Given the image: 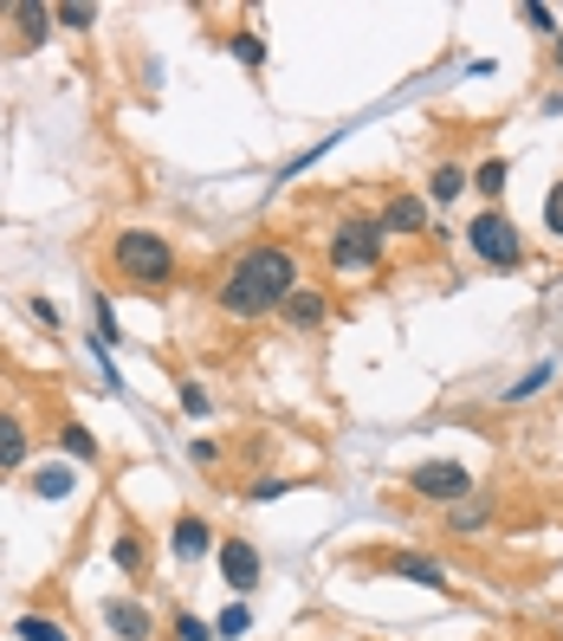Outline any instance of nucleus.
Masks as SVG:
<instances>
[{"label": "nucleus", "instance_id": "obj_4", "mask_svg": "<svg viewBox=\"0 0 563 641\" xmlns=\"http://www.w3.org/2000/svg\"><path fill=\"white\" fill-rule=\"evenodd\" d=\"M467 247L486 260V266H525V240H518V220L512 214H498V208H486V214H473L467 220Z\"/></svg>", "mask_w": 563, "mask_h": 641}, {"label": "nucleus", "instance_id": "obj_2", "mask_svg": "<svg viewBox=\"0 0 563 641\" xmlns=\"http://www.w3.org/2000/svg\"><path fill=\"white\" fill-rule=\"evenodd\" d=\"M111 273L130 291H169L175 285V247L156 227H117L111 233Z\"/></svg>", "mask_w": 563, "mask_h": 641}, {"label": "nucleus", "instance_id": "obj_16", "mask_svg": "<svg viewBox=\"0 0 563 641\" xmlns=\"http://www.w3.org/2000/svg\"><path fill=\"white\" fill-rule=\"evenodd\" d=\"M7 13L20 20V46H39V39L59 26V20H53V7H7Z\"/></svg>", "mask_w": 563, "mask_h": 641}, {"label": "nucleus", "instance_id": "obj_8", "mask_svg": "<svg viewBox=\"0 0 563 641\" xmlns=\"http://www.w3.org/2000/svg\"><path fill=\"white\" fill-rule=\"evenodd\" d=\"M169 551H175V564H202L208 551H220V538H214V525L202 512H182L175 531H169Z\"/></svg>", "mask_w": 563, "mask_h": 641}, {"label": "nucleus", "instance_id": "obj_19", "mask_svg": "<svg viewBox=\"0 0 563 641\" xmlns=\"http://www.w3.org/2000/svg\"><path fill=\"white\" fill-rule=\"evenodd\" d=\"M460 188H467V169H460V162H440V169L427 175V202H440V208H447Z\"/></svg>", "mask_w": 563, "mask_h": 641}, {"label": "nucleus", "instance_id": "obj_26", "mask_svg": "<svg viewBox=\"0 0 563 641\" xmlns=\"http://www.w3.org/2000/svg\"><path fill=\"white\" fill-rule=\"evenodd\" d=\"M53 20H59L66 33H91V26H97V13H91V7H78V0H71V7H53Z\"/></svg>", "mask_w": 563, "mask_h": 641}, {"label": "nucleus", "instance_id": "obj_32", "mask_svg": "<svg viewBox=\"0 0 563 641\" xmlns=\"http://www.w3.org/2000/svg\"><path fill=\"white\" fill-rule=\"evenodd\" d=\"M26 311H33V318H39V324H46V331H59V305H53V298H33V305H26Z\"/></svg>", "mask_w": 563, "mask_h": 641}, {"label": "nucleus", "instance_id": "obj_24", "mask_svg": "<svg viewBox=\"0 0 563 641\" xmlns=\"http://www.w3.org/2000/svg\"><path fill=\"white\" fill-rule=\"evenodd\" d=\"M505 175H512V169H505L498 156H486V162H480V175H473V188H480L486 202H498V195H505Z\"/></svg>", "mask_w": 563, "mask_h": 641}, {"label": "nucleus", "instance_id": "obj_21", "mask_svg": "<svg viewBox=\"0 0 563 641\" xmlns=\"http://www.w3.org/2000/svg\"><path fill=\"white\" fill-rule=\"evenodd\" d=\"M551 376H558V363H538L531 376H518L512 389H498V402H505V409H518V402H531V396H538V389H544Z\"/></svg>", "mask_w": 563, "mask_h": 641}, {"label": "nucleus", "instance_id": "obj_29", "mask_svg": "<svg viewBox=\"0 0 563 641\" xmlns=\"http://www.w3.org/2000/svg\"><path fill=\"white\" fill-rule=\"evenodd\" d=\"M285 493H291L285 480H253V487H246L240 499H253V505H273V499H285Z\"/></svg>", "mask_w": 563, "mask_h": 641}, {"label": "nucleus", "instance_id": "obj_14", "mask_svg": "<svg viewBox=\"0 0 563 641\" xmlns=\"http://www.w3.org/2000/svg\"><path fill=\"white\" fill-rule=\"evenodd\" d=\"M111 564L124 570V576H149V551H142V531H137V525H124V531L111 538Z\"/></svg>", "mask_w": 563, "mask_h": 641}, {"label": "nucleus", "instance_id": "obj_22", "mask_svg": "<svg viewBox=\"0 0 563 641\" xmlns=\"http://www.w3.org/2000/svg\"><path fill=\"white\" fill-rule=\"evenodd\" d=\"M169 636L175 641H220L214 636V622H202L195 609H175V616H169Z\"/></svg>", "mask_w": 563, "mask_h": 641}, {"label": "nucleus", "instance_id": "obj_6", "mask_svg": "<svg viewBox=\"0 0 563 641\" xmlns=\"http://www.w3.org/2000/svg\"><path fill=\"white\" fill-rule=\"evenodd\" d=\"M220 576H227V590L233 596H253L260 590V576H266V558L253 551V538H220Z\"/></svg>", "mask_w": 563, "mask_h": 641}, {"label": "nucleus", "instance_id": "obj_33", "mask_svg": "<svg viewBox=\"0 0 563 641\" xmlns=\"http://www.w3.org/2000/svg\"><path fill=\"white\" fill-rule=\"evenodd\" d=\"M558 59H563V46H558Z\"/></svg>", "mask_w": 563, "mask_h": 641}, {"label": "nucleus", "instance_id": "obj_12", "mask_svg": "<svg viewBox=\"0 0 563 641\" xmlns=\"http://www.w3.org/2000/svg\"><path fill=\"white\" fill-rule=\"evenodd\" d=\"M376 220H382V233H422V227H427V202H422V195H395Z\"/></svg>", "mask_w": 563, "mask_h": 641}, {"label": "nucleus", "instance_id": "obj_3", "mask_svg": "<svg viewBox=\"0 0 563 641\" xmlns=\"http://www.w3.org/2000/svg\"><path fill=\"white\" fill-rule=\"evenodd\" d=\"M382 220H369V214H351V220H337V233H331V266L337 273H376L382 266Z\"/></svg>", "mask_w": 563, "mask_h": 641}, {"label": "nucleus", "instance_id": "obj_9", "mask_svg": "<svg viewBox=\"0 0 563 641\" xmlns=\"http://www.w3.org/2000/svg\"><path fill=\"white\" fill-rule=\"evenodd\" d=\"M26 460H33V434L13 409H0V473H20Z\"/></svg>", "mask_w": 563, "mask_h": 641}, {"label": "nucleus", "instance_id": "obj_10", "mask_svg": "<svg viewBox=\"0 0 563 641\" xmlns=\"http://www.w3.org/2000/svg\"><path fill=\"white\" fill-rule=\"evenodd\" d=\"M389 576H409V583H427V590H447V564L427 558V551H395V558H389Z\"/></svg>", "mask_w": 563, "mask_h": 641}, {"label": "nucleus", "instance_id": "obj_11", "mask_svg": "<svg viewBox=\"0 0 563 641\" xmlns=\"http://www.w3.org/2000/svg\"><path fill=\"white\" fill-rule=\"evenodd\" d=\"M285 318H291V331H318V324L331 318V305H324L318 285H298V291L285 298Z\"/></svg>", "mask_w": 563, "mask_h": 641}, {"label": "nucleus", "instance_id": "obj_5", "mask_svg": "<svg viewBox=\"0 0 563 641\" xmlns=\"http://www.w3.org/2000/svg\"><path fill=\"white\" fill-rule=\"evenodd\" d=\"M409 493L434 499V505H460V499L473 493V473H467L460 460H422V467L409 473Z\"/></svg>", "mask_w": 563, "mask_h": 641}, {"label": "nucleus", "instance_id": "obj_31", "mask_svg": "<svg viewBox=\"0 0 563 641\" xmlns=\"http://www.w3.org/2000/svg\"><path fill=\"white\" fill-rule=\"evenodd\" d=\"M188 460H195V467H214V460H220V440H188Z\"/></svg>", "mask_w": 563, "mask_h": 641}, {"label": "nucleus", "instance_id": "obj_25", "mask_svg": "<svg viewBox=\"0 0 563 641\" xmlns=\"http://www.w3.org/2000/svg\"><path fill=\"white\" fill-rule=\"evenodd\" d=\"M246 629H253V609H246V603H227V609H220V622H214V636H220V641L246 636Z\"/></svg>", "mask_w": 563, "mask_h": 641}, {"label": "nucleus", "instance_id": "obj_27", "mask_svg": "<svg viewBox=\"0 0 563 641\" xmlns=\"http://www.w3.org/2000/svg\"><path fill=\"white\" fill-rule=\"evenodd\" d=\"M518 13H525V20H531V33H558V13H551V7H544V0H525V7H518Z\"/></svg>", "mask_w": 563, "mask_h": 641}, {"label": "nucleus", "instance_id": "obj_7", "mask_svg": "<svg viewBox=\"0 0 563 641\" xmlns=\"http://www.w3.org/2000/svg\"><path fill=\"white\" fill-rule=\"evenodd\" d=\"M104 629L117 641H156V616L137 596H104Z\"/></svg>", "mask_w": 563, "mask_h": 641}, {"label": "nucleus", "instance_id": "obj_30", "mask_svg": "<svg viewBox=\"0 0 563 641\" xmlns=\"http://www.w3.org/2000/svg\"><path fill=\"white\" fill-rule=\"evenodd\" d=\"M544 227H551V233L563 240V182L551 188V195H544Z\"/></svg>", "mask_w": 563, "mask_h": 641}, {"label": "nucleus", "instance_id": "obj_1", "mask_svg": "<svg viewBox=\"0 0 563 641\" xmlns=\"http://www.w3.org/2000/svg\"><path fill=\"white\" fill-rule=\"evenodd\" d=\"M298 291V260H291V247L279 240H260V247H246V253H233V266L220 273L214 285V305L227 311V318H240V324H253V318H273L285 311V298Z\"/></svg>", "mask_w": 563, "mask_h": 641}, {"label": "nucleus", "instance_id": "obj_15", "mask_svg": "<svg viewBox=\"0 0 563 641\" xmlns=\"http://www.w3.org/2000/svg\"><path fill=\"white\" fill-rule=\"evenodd\" d=\"M26 493H33V499H46V505L71 499V467H39V473L26 480Z\"/></svg>", "mask_w": 563, "mask_h": 641}, {"label": "nucleus", "instance_id": "obj_28", "mask_svg": "<svg viewBox=\"0 0 563 641\" xmlns=\"http://www.w3.org/2000/svg\"><path fill=\"white\" fill-rule=\"evenodd\" d=\"M214 409V396L202 389V382H182V415H208Z\"/></svg>", "mask_w": 563, "mask_h": 641}, {"label": "nucleus", "instance_id": "obj_17", "mask_svg": "<svg viewBox=\"0 0 563 641\" xmlns=\"http://www.w3.org/2000/svg\"><path fill=\"white\" fill-rule=\"evenodd\" d=\"M59 447H66V460H78V467H97V440H91V427L84 422L59 427Z\"/></svg>", "mask_w": 563, "mask_h": 641}, {"label": "nucleus", "instance_id": "obj_20", "mask_svg": "<svg viewBox=\"0 0 563 641\" xmlns=\"http://www.w3.org/2000/svg\"><path fill=\"white\" fill-rule=\"evenodd\" d=\"M117 344V318H111V298L91 291V351H111Z\"/></svg>", "mask_w": 563, "mask_h": 641}, {"label": "nucleus", "instance_id": "obj_23", "mask_svg": "<svg viewBox=\"0 0 563 641\" xmlns=\"http://www.w3.org/2000/svg\"><path fill=\"white\" fill-rule=\"evenodd\" d=\"M227 53H233V59H240V66H266V39H260V33H233V39H227Z\"/></svg>", "mask_w": 563, "mask_h": 641}, {"label": "nucleus", "instance_id": "obj_18", "mask_svg": "<svg viewBox=\"0 0 563 641\" xmlns=\"http://www.w3.org/2000/svg\"><path fill=\"white\" fill-rule=\"evenodd\" d=\"M13 636L20 641H71L66 622H53V616H39V609H26L20 622H13Z\"/></svg>", "mask_w": 563, "mask_h": 641}, {"label": "nucleus", "instance_id": "obj_13", "mask_svg": "<svg viewBox=\"0 0 563 641\" xmlns=\"http://www.w3.org/2000/svg\"><path fill=\"white\" fill-rule=\"evenodd\" d=\"M486 518H493V493H480V487L460 499V505H447V531H453V538H460V531H480Z\"/></svg>", "mask_w": 563, "mask_h": 641}]
</instances>
